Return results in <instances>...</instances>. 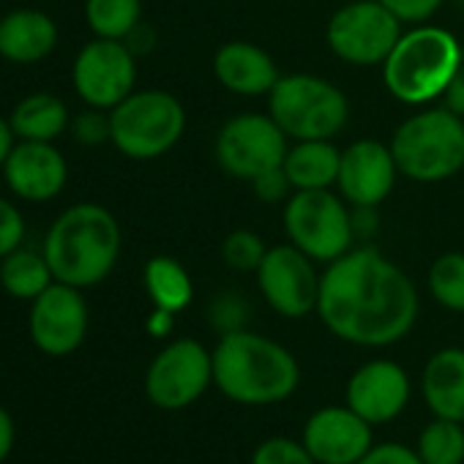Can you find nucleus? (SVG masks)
Wrapping results in <instances>:
<instances>
[{
  "mask_svg": "<svg viewBox=\"0 0 464 464\" xmlns=\"http://www.w3.org/2000/svg\"><path fill=\"white\" fill-rule=\"evenodd\" d=\"M412 279L374 246H353L320 276L317 317L342 342L391 347L418 320Z\"/></svg>",
  "mask_w": 464,
  "mask_h": 464,
  "instance_id": "1",
  "label": "nucleus"
},
{
  "mask_svg": "<svg viewBox=\"0 0 464 464\" xmlns=\"http://www.w3.org/2000/svg\"><path fill=\"white\" fill-rule=\"evenodd\" d=\"M213 385L236 404L268 407L298 391L301 366L285 344L238 328L213 347Z\"/></svg>",
  "mask_w": 464,
  "mask_h": 464,
  "instance_id": "2",
  "label": "nucleus"
},
{
  "mask_svg": "<svg viewBox=\"0 0 464 464\" xmlns=\"http://www.w3.org/2000/svg\"><path fill=\"white\" fill-rule=\"evenodd\" d=\"M121 246L123 236L112 210L99 202H77L50 224L42 252L55 282L88 290L115 271Z\"/></svg>",
  "mask_w": 464,
  "mask_h": 464,
  "instance_id": "3",
  "label": "nucleus"
},
{
  "mask_svg": "<svg viewBox=\"0 0 464 464\" xmlns=\"http://www.w3.org/2000/svg\"><path fill=\"white\" fill-rule=\"evenodd\" d=\"M461 63L464 53L450 31L426 23L412 25L410 31H401L382 63V85L396 102L426 107L442 99Z\"/></svg>",
  "mask_w": 464,
  "mask_h": 464,
  "instance_id": "4",
  "label": "nucleus"
},
{
  "mask_svg": "<svg viewBox=\"0 0 464 464\" xmlns=\"http://www.w3.org/2000/svg\"><path fill=\"white\" fill-rule=\"evenodd\" d=\"M388 145L399 175L442 183L464 169V118L448 107H426L401 121Z\"/></svg>",
  "mask_w": 464,
  "mask_h": 464,
  "instance_id": "5",
  "label": "nucleus"
},
{
  "mask_svg": "<svg viewBox=\"0 0 464 464\" xmlns=\"http://www.w3.org/2000/svg\"><path fill=\"white\" fill-rule=\"evenodd\" d=\"M268 115L293 142L334 140L350 121V102L331 80L287 74L268 93Z\"/></svg>",
  "mask_w": 464,
  "mask_h": 464,
  "instance_id": "6",
  "label": "nucleus"
},
{
  "mask_svg": "<svg viewBox=\"0 0 464 464\" xmlns=\"http://www.w3.org/2000/svg\"><path fill=\"white\" fill-rule=\"evenodd\" d=\"M112 145L131 161H153L169 153L186 131V110L169 91L148 88L110 110Z\"/></svg>",
  "mask_w": 464,
  "mask_h": 464,
  "instance_id": "7",
  "label": "nucleus"
},
{
  "mask_svg": "<svg viewBox=\"0 0 464 464\" xmlns=\"http://www.w3.org/2000/svg\"><path fill=\"white\" fill-rule=\"evenodd\" d=\"M285 232L306 257L331 266L355 244L353 208L331 188L293 191L285 202Z\"/></svg>",
  "mask_w": 464,
  "mask_h": 464,
  "instance_id": "8",
  "label": "nucleus"
},
{
  "mask_svg": "<svg viewBox=\"0 0 464 464\" xmlns=\"http://www.w3.org/2000/svg\"><path fill=\"white\" fill-rule=\"evenodd\" d=\"M287 148V134L271 115L241 112L218 129L213 156L229 178L252 183L263 172L282 167Z\"/></svg>",
  "mask_w": 464,
  "mask_h": 464,
  "instance_id": "9",
  "label": "nucleus"
},
{
  "mask_svg": "<svg viewBox=\"0 0 464 464\" xmlns=\"http://www.w3.org/2000/svg\"><path fill=\"white\" fill-rule=\"evenodd\" d=\"M401 36V23L380 0H355L331 14L325 42L350 66H382Z\"/></svg>",
  "mask_w": 464,
  "mask_h": 464,
  "instance_id": "10",
  "label": "nucleus"
},
{
  "mask_svg": "<svg viewBox=\"0 0 464 464\" xmlns=\"http://www.w3.org/2000/svg\"><path fill=\"white\" fill-rule=\"evenodd\" d=\"M213 385V353L197 339L169 342L145 372V396L164 412L191 407Z\"/></svg>",
  "mask_w": 464,
  "mask_h": 464,
  "instance_id": "11",
  "label": "nucleus"
},
{
  "mask_svg": "<svg viewBox=\"0 0 464 464\" xmlns=\"http://www.w3.org/2000/svg\"><path fill=\"white\" fill-rule=\"evenodd\" d=\"M72 85L85 107L110 112L134 93L137 55L126 47V42L93 36V42H88L74 58Z\"/></svg>",
  "mask_w": 464,
  "mask_h": 464,
  "instance_id": "12",
  "label": "nucleus"
},
{
  "mask_svg": "<svg viewBox=\"0 0 464 464\" xmlns=\"http://www.w3.org/2000/svg\"><path fill=\"white\" fill-rule=\"evenodd\" d=\"M255 276L263 298L276 314L287 320H301L317 312L320 274L314 271V260L306 257L298 246H271Z\"/></svg>",
  "mask_w": 464,
  "mask_h": 464,
  "instance_id": "13",
  "label": "nucleus"
},
{
  "mask_svg": "<svg viewBox=\"0 0 464 464\" xmlns=\"http://www.w3.org/2000/svg\"><path fill=\"white\" fill-rule=\"evenodd\" d=\"M88 304L82 290L53 282L36 301H31L28 314V334L31 342L53 358L72 355L82 347L88 336Z\"/></svg>",
  "mask_w": 464,
  "mask_h": 464,
  "instance_id": "14",
  "label": "nucleus"
},
{
  "mask_svg": "<svg viewBox=\"0 0 464 464\" xmlns=\"http://www.w3.org/2000/svg\"><path fill=\"white\" fill-rule=\"evenodd\" d=\"M410 374L388 358H374L358 366L344 388V404L372 426L388 423L410 404Z\"/></svg>",
  "mask_w": 464,
  "mask_h": 464,
  "instance_id": "15",
  "label": "nucleus"
},
{
  "mask_svg": "<svg viewBox=\"0 0 464 464\" xmlns=\"http://www.w3.org/2000/svg\"><path fill=\"white\" fill-rule=\"evenodd\" d=\"M301 442L317 464H355L374 445V431L347 404L320 407L304 423Z\"/></svg>",
  "mask_w": 464,
  "mask_h": 464,
  "instance_id": "16",
  "label": "nucleus"
},
{
  "mask_svg": "<svg viewBox=\"0 0 464 464\" xmlns=\"http://www.w3.org/2000/svg\"><path fill=\"white\" fill-rule=\"evenodd\" d=\"M399 167L391 153V145L377 140H358L342 150L336 188L347 205H372L385 202L396 186Z\"/></svg>",
  "mask_w": 464,
  "mask_h": 464,
  "instance_id": "17",
  "label": "nucleus"
},
{
  "mask_svg": "<svg viewBox=\"0 0 464 464\" xmlns=\"http://www.w3.org/2000/svg\"><path fill=\"white\" fill-rule=\"evenodd\" d=\"M0 172L17 199L36 205L55 199L69 183V164L55 142L17 140Z\"/></svg>",
  "mask_w": 464,
  "mask_h": 464,
  "instance_id": "18",
  "label": "nucleus"
},
{
  "mask_svg": "<svg viewBox=\"0 0 464 464\" xmlns=\"http://www.w3.org/2000/svg\"><path fill=\"white\" fill-rule=\"evenodd\" d=\"M213 77L236 96H268L279 82L276 61L252 42H227L213 55Z\"/></svg>",
  "mask_w": 464,
  "mask_h": 464,
  "instance_id": "19",
  "label": "nucleus"
},
{
  "mask_svg": "<svg viewBox=\"0 0 464 464\" xmlns=\"http://www.w3.org/2000/svg\"><path fill=\"white\" fill-rule=\"evenodd\" d=\"M58 25L47 12L39 9H14L0 17V58L34 66L50 58L58 47Z\"/></svg>",
  "mask_w": 464,
  "mask_h": 464,
  "instance_id": "20",
  "label": "nucleus"
},
{
  "mask_svg": "<svg viewBox=\"0 0 464 464\" xmlns=\"http://www.w3.org/2000/svg\"><path fill=\"white\" fill-rule=\"evenodd\" d=\"M420 393L434 418L464 423V350H437L420 374Z\"/></svg>",
  "mask_w": 464,
  "mask_h": 464,
  "instance_id": "21",
  "label": "nucleus"
},
{
  "mask_svg": "<svg viewBox=\"0 0 464 464\" xmlns=\"http://www.w3.org/2000/svg\"><path fill=\"white\" fill-rule=\"evenodd\" d=\"M9 123H12V131L17 140L55 142L61 134L69 131L72 112L61 96H55L50 91H36L14 104Z\"/></svg>",
  "mask_w": 464,
  "mask_h": 464,
  "instance_id": "22",
  "label": "nucleus"
},
{
  "mask_svg": "<svg viewBox=\"0 0 464 464\" xmlns=\"http://www.w3.org/2000/svg\"><path fill=\"white\" fill-rule=\"evenodd\" d=\"M342 150L331 140H301L287 148L285 172L295 191L334 188L339 178Z\"/></svg>",
  "mask_w": 464,
  "mask_h": 464,
  "instance_id": "23",
  "label": "nucleus"
},
{
  "mask_svg": "<svg viewBox=\"0 0 464 464\" xmlns=\"http://www.w3.org/2000/svg\"><path fill=\"white\" fill-rule=\"evenodd\" d=\"M142 285L153 306L172 312V314H180L194 298V285H191L188 271L175 257H167V255L150 257L145 263Z\"/></svg>",
  "mask_w": 464,
  "mask_h": 464,
  "instance_id": "24",
  "label": "nucleus"
},
{
  "mask_svg": "<svg viewBox=\"0 0 464 464\" xmlns=\"http://www.w3.org/2000/svg\"><path fill=\"white\" fill-rule=\"evenodd\" d=\"M53 282L55 276L44 252L20 246L0 260V287L17 301H36Z\"/></svg>",
  "mask_w": 464,
  "mask_h": 464,
  "instance_id": "25",
  "label": "nucleus"
},
{
  "mask_svg": "<svg viewBox=\"0 0 464 464\" xmlns=\"http://www.w3.org/2000/svg\"><path fill=\"white\" fill-rule=\"evenodd\" d=\"M85 23L93 36L123 42L142 23V0H85Z\"/></svg>",
  "mask_w": 464,
  "mask_h": 464,
  "instance_id": "26",
  "label": "nucleus"
},
{
  "mask_svg": "<svg viewBox=\"0 0 464 464\" xmlns=\"http://www.w3.org/2000/svg\"><path fill=\"white\" fill-rule=\"evenodd\" d=\"M464 423L434 418L418 434V456L423 464H461L464 461Z\"/></svg>",
  "mask_w": 464,
  "mask_h": 464,
  "instance_id": "27",
  "label": "nucleus"
},
{
  "mask_svg": "<svg viewBox=\"0 0 464 464\" xmlns=\"http://www.w3.org/2000/svg\"><path fill=\"white\" fill-rule=\"evenodd\" d=\"M426 287L442 309L453 314H464V255L461 252L440 255L429 268Z\"/></svg>",
  "mask_w": 464,
  "mask_h": 464,
  "instance_id": "28",
  "label": "nucleus"
},
{
  "mask_svg": "<svg viewBox=\"0 0 464 464\" xmlns=\"http://www.w3.org/2000/svg\"><path fill=\"white\" fill-rule=\"evenodd\" d=\"M266 252H268L266 241L252 229L229 232L221 244V260L227 263V268L238 271V274H257Z\"/></svg>",
  "mask_w": 464,
  "mask_h": 464,
  "instance_id": "29",
  "label": "nucleus"
},
{
  "mask_svg": "<svg viewBox=\"0 0 464 464\" xmlns=\"http://www.w3.org/2000/svg\"><path fill=\"white\" fill-rule=\"evenodd\" d=\"M252 464H317V459L306 450L301 440L268 437L255 448Z\"/></svg>",
  "mask_w": 464,
  "mask_h": 464,
  "instance_id": "30",
  "label": "nucleus"
},
{
  "mask_svg": "<svg viewBox=\"0 0 464 464\" xmlns=\"http://www.w3.org/2000/svg\"><path fill=\"white\" fill-rule=\"evenodd\" d=\"M72 137L85 145V148H99L104 142H112V123H110V112L107 110H96V107H85L82 112L72 115L69 123Z\"/></svg>",
  "mask_w": 464,
  "mask_h": 464,
  "instance_id": "31",
  "label": "nucleus"
},
{
  "mask_svg": "<svg viewBox=\"0 0 464 464\" xmlns=\"http://www.w3.org/2000/svg\"><path fill=\"white\" fill-rule=\"evenodd\" d=\"M25 241V216L23 210L6 199L0 197V260L6 255H12L14 249H20Z\"/></svg>",
  "mask_w": 464,
  "mask_h": 464,
  "instance_id": "32",
  "label": "nucleus"
},
{
  "mask_svg": "<svg viewBox=\"0 0 464 464\" xmlns=\"http://www.w3.org/2000/svg\"><path fill=\"white\" fill-rule=\"evenodd\" d=\"M380 4L401 25H423L442 9L445 0H380Z\"/></svg>",
  "mask_w": 464,
  "mask_h": 464,
  "instance_id": "33",
  "label": "nucleus"
},
{
  "mask_svg": "<svg viewBox=\"0 0 464 464\" xmlns=\"http://www.w3.org/2000/svg\"><path fill=\"white\" fill-rule=\"evenodd\" d=\"M355 464H423L418 450L404 442H374Z\"/></svg>",
  "mask_w": 464,
  "mask_h": 464,
  "instance_id": "34",
  "label": "nucleus"
},
{
  "mask_svg": "<svg viewBox=\"0 0 464 464\" xmlns=\"http://www.w3.org/2000/svg\"><path fill=\"white\" fill-rule=\"evenodd\" d=\"M252 188H255L257 199H263V202H268V205L287 202L290 194L295 191L293 183H290V178H287V172H285V167H276V169L263 172L260 178L252 180Z\"/></svg>",
  "mask_w": 464,
  "mask_h": 464,
  "instance_id": "35",
  "label": "nucleus"
},
{
  "mask_svg": "<svg viewBox=\"0 0 464 464\" xmlns=\"http://www.w3.org/2000/svg\"><path fill=\"white\" fill-rule=\"evenodd\" d=\"M350 208H353V232H355V241L374 238L377 229H380L377 208H372V205H350Z\"/></svg>",
  "mask_w": 464,
  "mask_h": 464,
  "instance_id": "36",
  "label": "nucleus"
},
{
  "mask_svg": "<svg viewBox=\"0 0 464 464\" xmlns=\"http://www.w3.org/2000/svg\"><path fill=\"white\" fill-rule=\"evenodd\" d=\"M210 317H213V325H216V328L221 325L224 317H236V320L241 323V320L246 317V304H244L241 298H236V295H221V298L213 301Z\"/></svg>",
  "mask_w": 464,
  "mask_h": 464,
  "instance_id": "37",
  "label": "nucleus"
},
{
  "mask_svg": "<svg viewBox=\"0 0 464 464\" xmlns=\"http://www.w3.org/2000/svg\"><path fill=\"white\" fill-rule=\"evenodd\" d=\"M442 107H448L450 112L464 118V63L450 77V82H448V88L442 93Z\"/></svg>",
  "mask_w": 464,
  "mask_h": 464,
  "instance_id": "38",
  "label": "nucleus"
},
{
  "mask_svg": "<svg viewBox=\"0 0 464 464\" xmlns=\"http://www.w3.org/2000/svg\"><path fill=\"white\" fill-rule=\"evenodd\" d=\"M126 47L140 58V55H145V53H150L153 47H156V34H153V28L150 25H145V23H140L126 39Z\"/></svg>",
  "mask_w": 464,
  "mask_h": 464,
  "instance_id": "39",
  "label": "nucleus"
},
{
  "mask_svg": "<svg viewBox=\"0 0 464 464\" xmlns=\"http://www.w3.org/2000/svg\"><path fill=\"white\" fill-rule=\"evenodd\" d=\"M14 448V418L0 404V461H6Z\"/></svg>",
  "mask_w": 464,
  "mask_h": 464,
  "instance_id": "40",
  "label": "nucleus"
},
{
  "mask_svg": "<svg viewBox=\"0 0 464 464\" xmlns=\"http://www.w3.org/2000/svg\"><path fill=\"white\" fill-rule=\"evenodd\" d=\"M14 145H17V137L12 131L9 118H0V169H4V164H6V159H9Z\"/></svg>",
  "mask_w": 464,
  "mask_h": 464,
  "instance_id": "41",
  "label": "nucleus"
},
{
  "mask_svg": "<svg viewBox=\"0 0 464 464\" xmlns=\"http://www.w3.org/2000/svg\"><path fill=\"white\" fill-rule=\"evenodd\" d=\"M172 312H164V309H153V314L148 317V331L153 336H167L172 331Z\"/></svg>",
  "mask_w": 464,
  "mask_h": 464,
  "instance_id": "42",
  "label": "nucleus"
}]
</instances>
